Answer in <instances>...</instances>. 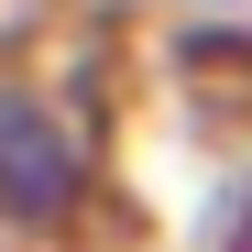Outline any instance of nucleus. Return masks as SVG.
<instances>
[{"instance_id":"1","label":"nucleus","mask_w":252,"mask_h":252,"mask_svg":"<svg viewBox=\"0 0 252 252\" xmlns=\"http://www.w3.org/2000/svg\"><path fill=\"white\" fill-rule=\"evenodd\" d=\"M99 208V143L55 88L0 77V230L22 241H66Z\"/></svg>"}]
</instances>
